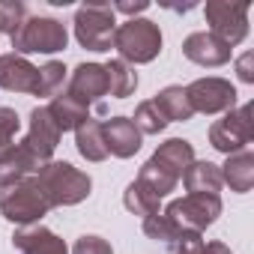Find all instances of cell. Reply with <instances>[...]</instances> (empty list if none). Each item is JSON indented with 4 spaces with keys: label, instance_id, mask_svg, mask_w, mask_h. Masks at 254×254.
Masks as SVG:
<instances>
[{
    "label": "cell",
    "instance_id": "1",
    "mask_svg": "<svg viewBox=\"0 0 254 254\" xmlns=\"http://www.w3.org/2000/svg\"><path fill=\"white\" fill-rule=\"evenodd\" d=\"M51 209L54 206L36 177H24V180L0 186V215L18 227L39 224Z\"/></svg>",
    "mask_w": 254,
    "mask_h": 254
},
{
    "label": "cell",
    "instance_id": "2",
    "mask_svg": "<svg viewBox=\"0 0 254 254\" xmlns=\"http://www.w3.org/2000/svg\"><path fill=\"white\" fill-rule=\"evenodd\" d=\"M162 30L156 21L150 18H129L117 24V33H114V51L120 54L123 63L129 66H144V63H153L159 54H162Z\"/></svg>",
    "mask_w": 254,
    "mask_h": 254
},
{
    "label": "cell",
    "instance_id": "3",
    "mask_svg": "<svg viewBox=\"0 0 254 254\" xmlns=\"http://www.w3.org/2000/svg\"><path fill=\"white\" fill-rule=\"evenodd\" d=\"M39 186L45 189L51 206H78L81 200L90 197L93 191V180L90 174H84L81 168L69 165V162H45L36 174Z\"/></svg>",
    "mask_w": 254,
    "mask_h": 254
},
{
    "label": "cell",
    "instance_id": "4",
    "mask_svg": "<svg viewBox=\"0 0 254 254\" xmlns=\"http://www.w3.org/2000/svg\"><path fill=\"white\" fill-rule=\"evenodd\" d=\"M75 39L81 48L102 54L114 48V33H117V12L111 9V3L93 0V3H81L75 9Z\"/></svg>",
    "mask_w": 254,
    "mask_h": 254
},
{
    "label": "cell",
    "instance_id": "5",
    "mask_svg": "<svg viewBox=\"0 0 254 254\" xmlns=\"http://www.w3.org/2000/svg\"><path fill=\"white\" fill-rule=\"evenodd\" d=\"M12 39V54L27 57V54H57L69 45V30L63 21L48 18V15H27L24 24L18 27Z\"/></svg>",
    "mask_w": 254,
    "mask_h": 254
},
{
    "label": "cell",
    "instance_id": "6",
    "mask_svg": "<svg viewBox=\"0 0 254 254\" xmlns=\"http://www.w3.org/2000/svg\"><path fill=\"white\" fill-rule=\"evenodd\" d=\"M221 197L218 194H186L168 203V209L162 212L177 233H203L206 227H212L221 215Z\"/></svg>",
    "mask_w": 254,
    "mask_h": 254
},
{
    "label": "cell",
    "instance_id": "7",
    "mask_svg": "<svg viewBox=\"0 0 254 254\" xmlns=\"http://www.w3.org/2000/svg\"><path fill=\"white\" fill-rule=\"evenodd\" d=\"M254 141V120H251V105H236L230 108L221 120H215L209 126V144L224 153V156H233V153H242L248 150V144Z\"/></svg>",
    "mask_w": 254,
    "mask_h": 254
},
{
    "label": "cell",
    "instance_id": "8",
    "mask_svg": "<svg viewBox=\"0 0 254 254\" xmlns=\"http://www.w3.org/2000/svg\"><path fill=\"white\" fill-rule=\"evenodd\" d=\"M248 9H251L248 0H239V3H230V0H209L203 6L209 33L218 36L224 45L236 48L248 36Z\"/></svg>",
    "mask_w": 254,
    "mask_h": 254
},
{
    "label": "cell",
    "instance_id": "9",
    "mask_svg": "<svg viewBox=\"0 0 254 254\" xmlns=\"http://www.w3.org/2000/svg\"><path fill=\"white\" fill-rule=\"evenodd\" d=\"M186 96L191 102V111L194 114H227L230 108H236V87L227 81V78H218V75H206V78H197L186 87Z\"/></svg>",
    "mask_w": 254,
    "mask_h": 254
},
{
    "label": "cell",
    "instance_id": "10",
    "mask_svg": "<svg viewBox=\"0 0 254 254\" xmlns=\"http://www.w3.org/2000/svg\"><path fill=\"white\" fill-rule=\"evenodd\" d=\"M102 138H105V147H108V156L114 159H132L141 144H144V135L138 132V126L132 123V117H111L102 123Z\"/></svg>",
    "mask_w": 254,
    "mask_h": 254
},
{
    "label": "cell",
    "instance_id": "11",
    "mask_svg": "<svg viewBox=\"0 0 254 254\" xmlns=\"http://www.w3.org/2000/svg\"><path fill=\"white\" fill-rule=\"evenodd\" d=\"M72 99H78L81 105H99L108 96V75L102 63H78L72 78H69V90Z\"/></svg>",
    "mask_w": 254,
    "mask_h": 254
},
{
    "label": "cell",
    "instance_id": "12",
    "mask_svg": "<svg viewBox=\"0 0 254 254\" xmlns=\"http://www.w3.org/2000/svg\"><path fill=\"white\" fill-rule=\"evenodd\" d=\"M30 123H27V135H24V144L42 159V162H51V156H54V150H57V144H60V138H63V132L57 129V123L51 120V114H48V108H33L30 111V117H27Z\"/></svg>",
    "mask_w": 254,
    "mask_h": 254
},
{
    "label": "cell",
    "instance_id": "13",
    "mask_svg": "<svg viewBox=\"0 0 254 254\" xmlns=\"http://www.w3.org/2000/svg\"><path fill=\"white\" fill-rule=\"evenodd\" d=\"M183 54H186V60L197 63V66H203V69H218V66L230 63L233 48L224 45V42H221L218 36H212L209 30H197V33L186 36Z\"/></svg>",
    "mask_w": 254,
    "mask_h": 254
},
{
    "label": "cell",
    "instance_id": "14",
    "mask_svg": "<svg viewBox=\"0 0 254 254\" xmlns=\"http://www.w3.org/2000/svg\"><path fill=\"white\" fill-rule=\"evenodd\" d=\"M42 165L45 162L24 144V138L12 141L6 150H0V186L24 180V177H36Z\"/></svg>",
    "mask_w": 254,
    "mask_h": 254
},
{
    "label": "cell",
    "instance_id": "15",
    "mask_svg": "<svg viewBox=\"0 0 254 254\" xmlns=\"http://www.w3.org/2000/svg\"><path fill=\"white\" fill-rule=\"evenodd\" d=\"M39 84V69L18 54H0V87L9 90V93H24L33 96Z\"/></svg>",
    "mask_w": 254,
    "mask_h": 254
},
{
    "label": "cell",
    "instance_id": "16",
    "mask_svg": "<svg viewBox=\"0 0 254 254\" xmlns=\"http://www.w3.org/2000/svg\"><path fill=\"white\" fill-rule=\"evenodd\" d=\"M12 248L18 254H69V245L42 224H27L12 233Z\"/></svg>",
    "mask_w": 254,
    "mask_h": 254
},
{
    "label": "cell",
    "instance_id": "17",
    "mask_svg": "<svg viewBox=\"0 0 254 254\" xmlns=\"http://www.w3.org/2000/svg\"><path fill=\"white\" fill-rule=\"evenodd\" d=\"M150 159H153L156 165H162L168 174H174L177 180H183L186 168L194 162V147H191V141H186V138H168L165 144L156 147V153H153Z\"/></svg>",
    "mask_w": 254,
    "mask_h": 254
},
{
    "label": "cell",
    "instance_id": "18",
    "mask_svg": "<svg viewBox=\"0 0 254 254\" xmlns=\"http://www.w3.org/2000/svg\"><path fill=\"white\" fill-rule=\"evenodd\" d=\"M221 168V183L230 186V191L236 194H248L251 186H254V153L251 150H242V153H233L224 159Z\"/></svg>",
    "mask_w": 254,
    "mask_h": 254
},
{
    "label": "cell",
    "instance_id": "19",
    "mask_svg": "<svg viewBox=\"0 0 254 254\" xmlns=\"http://www.w3.org/2000/svg\"><path fill=\"white\" fill-rule=\"evenodd\" d=\"M45 108H48V114H51V120L57 123L60 132H75L81 123L90 120V108L81 105L78 99H72L69 93H57Z\"/></svg>",
    "mask_w": 254,
    "mask_h": 254
},
{
    "label": "cell",
    "instance_id": "20",
    "mask_svg": "<svg viewBox=\"0 0 254 254\" xmlns=\"http://www.w3.org/2000/svg\"><path fill=\"white\" fill-rule=\"evenodd\" d=\"M183 186L189 194H218L221 191V168L212 162H191L183 174Z\"/></svg>",
    "mask_w": 254,
    "mask_h": 254
},
{
    "label": "cell",
    "instance_id": "21",
    "mask_svg": "<svg viewBox=\"0 0 254 254\" xmlns=\"http://www.w3.org/2000/svg\"><path fill=\"white\" fill-rule=\"evenodd\" d=\"M153 102H156V108L165 114L168 123H189V120L194 117L191 102H189V96H186V87H180V84L162 87V90L153 96Z\"/></svg>",
    "mask_w": 254,
    "mask_h": 254
},
{
    "label": "cell",
    "instance_id": "22",
    "mask_svg": "<svg viewBox=\"0 0 254 254\" xmlns=\"http://www.w3.org/2000/svg\"><path fill=\"white\" fill-rule=\"evenodd\" d=\"M75 150L87 162H93V165H99V162L108 159V147H105V138H102V123L99 120L90 117L87 123H81L78 129H75Z\"/></svg>",
    "mask_w": 254,
    "mask_h": 254
},
{
    "label": "cell",
    "instance_id": "23",
    "mask_svg": "<svg viewBox=\"0 0 254 254\" xmlns=\"http://www.w3.org/2000/svg\"><path fill=\"white\" fill-rule=\"evenodd\" d=\"M102 66H105V75H108V96H114V99H129L138 90V72H135V66L123 63L120 57L102 63Z\"/></svg>",
    "mask_w": 254,
    "mask_h": 254
},
{
    "label": "cell",
    "instance_id": "24",
    "mask_svg": "<svg viewBox=\"0 0 254 254\" xmlns=\"http://www.w3.org/2000/svg\"><path fill=\"white\" fill-rule=\"evenodd\" d=\"M123 206L129 209L132 215H141V218H150V215H159L162 209V197H156L144 183H138V180H132L129 186H126V191H123Z\"/></svg>",
    "mask_w": 254,
    "mask_h": 254
},
{
    "label": "cell",
    "instance_id": "25",
    "mask_svg": "<svg viewBox=\"0 0 254 254\" xmlns=\"http://www.w3.org/2000/svg\"><path fill=\"white\" fill-rule=\"evenodd\" d=\"M138 183H144L156 197H168V194L177 191V186H180V180H177L174 174H168L162 165H156L153 159H147V162L141 165V171H138Z\"/></svg>",
    "mask_w": 254,
    "mask_h": 254
},
{
    "label": "cell",
    "instance_id": "26",
    "mask_svg": "<svg viewBox=\"0 0 254 254\" xmlns=\"http://www.w3.org/2000/svg\"><path fill=\"white\" fill-rule=\"evenodd\" d=\"M132 123L138 126V132H141V135H162V132L168 129V120H165V114L156 108L153 99H147V102H141V105L135 108Z\"/></svg>",
    "mask_w": 254,
    "mask_h": 254
},
{
    "label": "cell",
    "instance_id": "27",
    "mask_svg": "<svg viewBox=\"0 0 254 254\" xmlns=\"http://www.w3.org/2000/svg\"><path fill=\"white\" fill-rule=\"evenodd\" d=\"M66 66L60 63V60H48L45 66H39V84H36V93L33 96H39V99H45V96H57L60 90H63V81H66Z\"/></svg>",
    "mask_w": 254,
    "mask_h": 254
},
{
    "label": "cell",
    "instance_id": "28",
    "mask_svg": "<svg viewBox=\"0 0 254 254\" xmlns=\"http://www.w3.org/2000/svg\"><path fill=\"white\" fill-rule=\"evenodd\" d=\"M144 236L147 239H153V242H162V245H168V248H174L177 242H180V233H177V227L159 212V215H150V218H144Z\"/></svg>",
    "mask_w": 254,
    "mask_h": 254
},
{
    "label": "cell",
    "instance_id": "29",
    "mask_svg": "<svg viewBox=\"0 0 254 254\" xmlns=\"http://www.w3.org/2000/svg\"><path fill=\"white\" fill-rule=\"evenodd\" d=\"M24 18H27V6L21 0H0V33L15 36Z\"/></svg>",
    "mask_w": 254,
    "mask_h": 254
},
{
    "label": "cell",
    "instance_id": "30",
    "mask_svg": "<svg viewBox=\"0 0 254 254\" xmlns=\"http://www.w3.org/2000/svg\"><path fill=\"white\" fill-rule=\"evenodd\" d=\"M72 254H114V248H111L108 239H102V236H96V233H84V236L75 239Z\"/></svg>",
    "mask_w": 254,
    "mask_h": 254
},
{
    "label": "cell",
    "instance_id": "31",
    "mask_svg": "<svg viewBox=\"0 0 254 254\" xmlns=\"http://www.w3.org/2000/svg\"><path fill=\"white\" fill-rule=\"evenodd\" d=\"M18 129H21V117L15 114V108H0V144L9 147L15 141Z\"/></svg>",
    "mask_w": 254,
    "mask_h": 254
},
{
    "label": "cell",
    "instance_id": "32",
    "mask_svg": "<svg viewBox=\"0 0 254 254\" xmlns=\"http://www.w3.org/2000/svg\"><path fill=\"white\" fill-rule=\"evenodd\" d=\"M203 233H183L174 245V254H203Z\"/></svg>",
    "mask_w": 254,
    "mask_h": 254
},
{
    "label": "cell",
    "instance_id": "33",
    "mask_svg": "<svg viewBox=\"0 0 254 254\" xmlns=\"http://www.w3.org/2000/svg\"><path fill=\"white\" fill-rule=\"evenodd\" d=\"M111 9L129 15V18H141V12L150 9V3H147V0H135V3H132V0H120V3H111Z\"/></svg>",
    "mask_w": 254,
    "mask_h": 254
},
{
    "label": "cell",
    "instance_id": "34",
    "mask_svg": "<svg viewBox=\"0 0 254 254\" xmlns=\"http://www.w3.org/2000/svg\"><path fill=\"white\" fill-rule=\"evenodd\" d=\"M236 78L242 84H254V54L245 51L239 60H236Z\"/></svg>",
    "mask_w": 254,
    "mask_h": 254
},
{
    "label": "cell",
    "instance_id": "35",
    "mask_svg": "<svg viewBox=\"0 0 254 254\" xmlns=\"http://www.w3.org/2000/svg\"><path fill=\"white\" fill-rule=\"evenodd\" d=\"M203 254H233L224 242H203Z\"/></svg>",
    "mask_w": 254,
    "mask_h": 254
},
{
    "label": "cell",
    "instance_id": "36",
    "mask_svg": "<svg viewBox=\"0 0 254 254\" xmlns=\"http://www.w3.org/2000/svg\"><path fill=\"white\" fill-rule=\"evenodd\" d=\"M0 150H6V147H3V144H0Z\"/></svg>",
    "mask_w": 254,
    "mask_h": 254
}]
</instances>
